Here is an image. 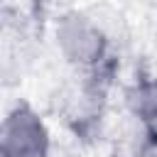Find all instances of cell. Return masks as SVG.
Wrapping results in <instances>:
<instances>
[{
  "mask_svg": "<svg viewBox=\"0 0 157 157\" xmlns=\"http://www.w3.org/2000/svg\"><path fill=\"white\" fill-rule=\"evenodd\" d=\"M132 113L140 120L147 140L157 147V76L142 81L132 93Z\"/></svg>",
  "mask_w": 157,
  "mask_h": 157,
  "instance_id": "3957f363",
  "label": "cell"
},
{
  "mask_svg": "<svg viewBox=\"0 0 157 157\" xmlns=\"http://www.w3.org/2000/svg\"><path fill=\"white\" fill-rule=\"evenodd\" d=\"M56 47L61 56L81 71H96L108 59V39L103 29L78 12H69L59 20Z\"/></svg>",
  "mask_w": 157,
  "mask_h": 157,
  "instance_id": "6da1fadb",
  "label": "cell"
},
{
  "mask_svg": "<svg viewBox=\"0 0 157 157\" xmlns=\"http://www.w3.org/2000/svg\"><path fill=\"white\" fill-rule=\"evenodd\" d=\"M2 157H47L49 155V130L37 110L27 103H17L2 120L0 132Z\"/></svg>",
  "mask_w": 157,
  "mask_h": 157,
  "instance_id": "7a4b0ae2",
  "label": "cell"
}]
</instances>
